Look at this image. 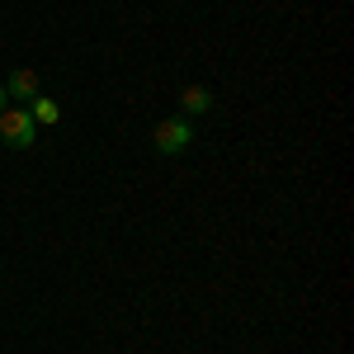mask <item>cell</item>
I'll return each mask as SVG.
<instances>
[{
  "label": "cell",
  "mask_w": 354,
  "mask_h": 354,
  "mask_svg": "<svg viewBox=\"0 0 354 354\" xmlns=\"http://www.w3.org/2000/svg\"><path fill=\"white\" fill-rule=\"evenodd\" d=\"M194 147V118H185V113H170V118H161L156 128H151V151L156 156H185Z\"/></svg>",
  "instance_id": "obj_1"
},
{
  "label": "cell",
  "mask_w": 354,
  "mask_h": 354,
  "mask_svg": "<svg viewBox=\"0 0 354 354\" xmlns=\"http://www.w3.org/2000/svg\"><path fill=\"white\" fill-rule=\"evenodd\" d=\"M0 142L10 147V151H28L33 142H38V123H33V113L24 104H5L0 109Z\"/></svg>",
  "instance_id": "obj_2"
},
{
  "label": "cell",
  "mask_w": 354,
  "mask_h": 354,
  "mask_svg": "<svg viewBox=\"0 0 354 354\" xmlns=\"http://www.w3.org/2000/svg\"><path fill=\"white\" fill-rule=\"evenodd\" d=\"M5 95H10L15 104H28L33 95H43L38 71H33V66H15V71H10V81H5Z\"/></svg>",
  "instance_id": "obj_3"
},
{
  "label": "cell",
  "mask_w": 354,
  "mask_h": 354,
  "mask_svg": "<svg viewBox=\"0 0 354 354\" xmlns=\"http://www.w3.org/2000/svg\"><path fill=\"white\" fill-rule=\"evenodd\" d=\"M213 90L208 85H185V95H180V113L185 118H198V113H213Z\"/></svg>",
  "instance_id": "obj_4"
},
{
  "label": "cell",
  "mask_w": 354,
  "mask_h": 354,
  "mask_svg": "<svg viewBox=\"0 0 354 354\" xmlns=\"http://www.w3.org/2000/svg\"><path fill=\"white\" fill-rule=\"evenodd\" d=\"M24 109L33 113L38 128H57V123H62V100H53V95H33Z\"/></svg>",
  "instance_id": "obj_5"
},
{
  "label": "cell",
  "mask_w": 354,
  "mask_h": 354,
  "mask_svg": "<svg viewBox=\"0 0 354 354\" xmlns=\"http://www.w3.org/2000/svg\"><path fill=\"white\" fill-rule=\"evenodd\" d=\"M5 104H10V95H5V85H0V109H5Z\"/></svg>",
  "instance_id": "obj_6"
}]
</instances>
